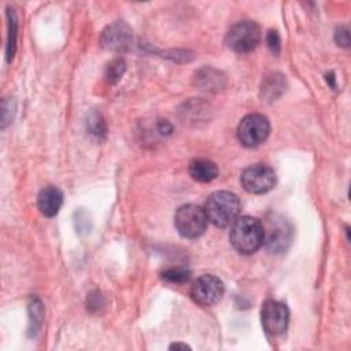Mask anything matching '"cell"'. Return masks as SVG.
Instances as JSON below:
<instances>
[{
    "label": "cell",
    "instance_id": "6da1fadb",
    "mask_svg": "<svg viewBox=\"0 0 351 351\" xmlns=\"http://www.w3.org/2000/svg\"><path fill=\"white\" fill-rule=\"evenodd\" d=\"M230 244L233 248L243 254L250 255L258 251L263 245L265 239V228L261 219L250 215H244L237 218L232 223L230 229Z\"/></svg>",
    "mask_w": 351,
    "mask_h": 351
},
{
    "label": "cell",
    "instance_id": "7a4b0ae2",
    "mask_svg": "<svg viewBox=\"0 0 351 351\" xmlns=\"http://www.w3.org/2000/svg\"><path fill=\"white\" fill-rule=\"evenodd\" d=\"M240 207L237 195L229 191H217L208 196L204 204V213L207 221L214 226L226 228L237 219Z\"/></svg>",
    "mask_w": 351,
    "mask_h": 351
},
{
    "label": "cell",
    "instance_id": "3957f363",
    "mask_svg": "<svg viewBox=\"0 0 351 351\" xmlns=\"http://www.w3.org/2000/svg\"><path fill=\"white\" fill-rule=\"evenodd\" d=\"M266 219H267L266 225H263L265 228L263 243L266 248L273 254L285 252L289 244L292 243V236H293V229L291 222L278 214H271Z\"/></svg>",
    "mask_w": 351,
    "mask_h": 351
},
{
    "label": "cell",
    "instance_id": "277c9868",
    "mask_svg": "<svg viewBox=\"0 0 351 351\" xmlns=\"http://www.w3.org/2000/svg\"><path fill=\"white\" fill-rule=\"evenodd\" d=\"M207 222L204 208L196 204H184L174 215V226L185 239L200 237L207 228Z\"/></svg>",
    "mask_w": 351,
    "mask_h": 351
},
{
    "label": "cell",
    "instance_id": "5b68a950",
    "mask_svg": "<svg viewBox=\"0 0 351 351\" xmlns=\"http://www.w3.org/2000/svg\"><path fill=\"white\" fill-rule=\"evenodd\" d=\"M261 41V27L254 21H241L233 25L226 33V45L237 52L247 53L258 47Z\"/></svg>",
    "mask_w": 351,
    "mask_h": 351
},
{
    "label": "cell",
    "instance_id": "8992f818",
    "mask_svg": "<svg viewBox=\"0 0 351 351\" xmlns=\"http://www.w3.org/2000/svg\"><path fill=\"white\" fill-rule=\"evenodd\" d=\"M270 133V122L262 114H250L244 117L237 126L239 141L248 148L262 144Z\"/></svg>",
    "mask_w": 351,
    "mask_h": 351
},
{
    "label": "cell",
    "instance_id": "52a82bcc",
    "mask_svg": "<svg viewBox=\"0 0 351 351\" xmlns=\"http://www.w3.org/2000/svg\"><path fill=\"white\" fill-rule=\"evenodd\" d=\"M223 282L213 274H203L197 277L191 287V298L195 303L210 307L221 300L223 296Z\"/></svg>",
    "mask_w": 351,
    "mask_h": 351
},
{
    "label": "cell",
    "instance_id": "ba28073f",
    "mask_svg": "<svg viewBox=\"0 0 351 351\" xmlns=\"http://www.w3.org/2000/svg\"><path fill=\"white\" fill-rule=\"evenodd\" d=\"M241 185L248 193L262 195L273 189L276 185V173L274 170L262 163L252 165L247 167L241 174Z\"/></svg>",
    "mask_w": 351,
    "mask_h": 351
},
{
    "label": "cell",
    "instance_id": "9c48e42d",
    "mask_svg": "<svg viewBox=\"0 0 351 351\" xmlns=\"http://www.w3.org/2000/svg\"><path fill=\"white\" fill-rule=\"evenodd\" d=\"M261 321L269 335H280L287 330L289 322V310L282 302L269 299L262 304Z\"/></svg>",
    "mask_w": 351,
    "mask_h": 351
},
{
    "label": "cell",
    "instance_id": "30bf717a",
    "mask_svg": "<svg viewBox=\"0 0 351 351\" xmlns=\"http://www.w3.org/2000/svg\"><path fill=\"white\" fill-rule=\"evenodd\" d=\"M132 29L122 21H117L108 25L100 36V44L107 51L122 52L132 44Z\"/></svg>",
    "mask_w": 351,
    "mask_h": 351
},
{
    "label": "cell",
    "instance_id": "8fae6325",
    "mask_svg": "<svg viewBox=\"0 0 351 351\" xmlns=\"http://www.w3.org/2000/svg\"><path fill=\"white\" fill-rule=\"evenodd\" d=\"M63 204V193L56 186H45L38 192L37 207L45 217H55Z\"/></svg>",
    "mask_w": 351,
    "mask_h": 351
},
{
    "label": "cell",
    "instance_id": "7c38bea8",
    "mask_svg": "<svg viewBox=\"0 0 351 351\" xmlns=\"http://www.w3.org/2000/svg\"><path fill=\"white\" fill-rule=\"evenodd\" d=\"M193 84L200 90L218 92L225 86V75L213 67H203L195 73Z\"/></svg>",
    "mask_w": 351,
    "mask_h": 351
},
{
    "label": "cell",
    "instance_id": "4fadbf2b",
    "mask_svg": "<svg viewBox=\"0 0 351 351\" xmlns=\"http://www.w3.org/2000/svg\"><path fill=\"white\" fill-rule=\"evenodd\" d=\"M189 174L197 182H211L218 176V167L208 159H193L189 163Z\"/></svg>",
    "mask_w": 351,
    "mask_h": 351
},
{
    "label": "cell",
    "instance_id": "5bb4252c",
    "mask_svg": "<svg viewBox=\"0 0 351 351\" xmlns=\"http://www.w3.org/2000/svg\"><path fill=\"white\" fill-rule=\"evenodd\" d=\"M285 78L280 73H271L265 77L261 85V95L267 100H276L285 90Z\"/></svg>",
    "mask_w": 351,
    "mask_h": 351
},
{
    "label": "cell",
    "instance_id": "9a60e30c",
    "mask_svg": "<svg viewBox=\"0 0 351 351\" xmlns=\"http://www.w3.org/2000/svg\"><path fill=\"white\" fill-rule=\"evenodd\" d=\"M125 70H126V63H125L123 59H121V58L112 59V60L107 64V67H106L104 78H106V81H107L108 84H111V85H112V84H117V82L122 78Z\"/></svg>",
    "mask_w": 351,
    "mask_h": 351
},
{
    "label": "cell",
    "instance_id": "2e32d148",
    "mask_svg": "<svg viewBox=\"0 0 351 351\" xmlns=\"http://www.w3.org/2000/svg\"><path fill=\"white\" fill-rule=\"evenodd\" d=\"M86 128H88L90 134H93V136H96L99 138H104L106 137L107 128H106V122H104V119L101 118L100 114L90 112L88 115V119H86Z\"/></svg>",
    "mask_w": 351,
    "mask_h": 351
},
{
    "label": "cell",
    "instance_id": "e0dca14e",
    "mask_svg": "<svg viewBox=\"0 0 351 351\" xmlns=\"http://www.w3.org/2000/svg\"><path fill=\"white\" fill-rule=\"evenodd\" d=\"M162 278L173 284H184L191 278V271L184 267H171L162 273Z\"/></svg>",
    "mask_w": 351,
    "mask_h": 351
},
{
    "label": "cell",
    "instance_id": "ac0fdd59",
    "mask_svg": "<svg viewBox=\"0 0 351 351\" xmlns=\"http://www.w3.org/2000/svg\"><path fill=\"white\" fill-rule=\"evenodd\" d=\"M8 44H7V59H12L15 52V43H16V18L12 10H8Z\"/></svg>",
    "mask_w": 351,
    "mask_h": 351
},
{
    "label": "cell",
    "instance_id": "d6986e66",
    "mask_svg": "<svg viewBox=\"0 0 351 351\" xmlns=\"http://www.w3.org/2000/svg\"><path fill=\"white\" fill-rule=\"evenodd\" d=\"M266 43H267V47L271 51V53H274V55L280 53L281 40H280V36H278L277 30H269V33L266 36Z\"/></svg>",
    "mask_w": 351,
    "mask_h": 351
},
{
    "label": "cell",
    "instance_id": "ffe728a7",
    "mask_svg": "<svg viewBox=\"0 0 351 351\" xmlns=\"http://www.w3.org/2000/svg\"><path fill=\"white\" fill-rule=\"evenodd\" d=\"M335 40L339 45H343V47H348L350 44V33H348V27L341 25L336 29V33H335Z\"/></svg>",
    "mask_w": 351,
    "mask_h": 351
},
{
    "label": "cell",
    "instance_id": "44dd1931",
    "mask_svg": "<svg viewBox=\"0 0 351 351\" xmlns=\"http://www.w3.org/2000/svg\"><path fill=\"white\" fill-rule=\"evenodd\" d=\"M158 130H159L160 134H163V136L166 134V136H167V134H170V133L173 132V126H171V123L167 122L166 119H165V121L162 119V121L158 122Z\"/></svg>",
    "mask_w": 351,
    "mask_h": 351
},
{
    "label": "cell",
    "instance_id": "7402d4cb",
    "mask_svg": "<svg viewBox=\"0 0 351 351\" xmlns=\"http://www.w3.org/2000/svg\"><path fill=\"white\" fill-rule=\"evenodd\" d=\"M178 348H182V350H191L189 346L186 344H182V343H174L170 346V350H178Z\"/></svg>",
    "mask_w": 351,
    "mask_h": 351
}]
</instances>
